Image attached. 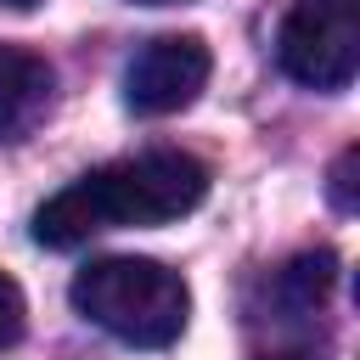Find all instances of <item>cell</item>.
<instances>
[{"label": "cell", "mask_w": 360, "mask_h": 360, "mask_svg": "<svg viewBox=\"0 0 360 360\" xmlns=\"http://www.w3.org/2000/svg\"><path fill=\"white\" fill-rule=\"evenodd\" d=\"M208 197V169L191 152H141L118 158L107 169L79 174L56 197L39 202L34 214V242L39 248H79L96 231L112 225H163L191 214Z\"/></svg>", "instance_id": "obj_1"}, {"label": "cell", "mask_w": 360, "mask_h": 360, "mask_svg": "<svg viewBox=\"0 0 360 360\" xmlns=\"http://www.w3.org/2000/svg\"><path fill=\"white\" fill-rule=\"evenodd\" d=\"M68 298H73V309L90 326L112 332L129 349H169L186 332V321H191L186 276L158 264V259H135V253L84 264L73 276Z\"/></svg>", "instance_id": "obj_2"}, {"label": "cell", "mask_w": 360, "mask_h": 360, "mask_svg": "<svg viewBox=\"0 0 360 360\" xmlns=\"http://www.w3.org/2000/svg\"><path fill=\"white\" fill-rule=\"evenodd\" d=\"M276 62L304 90H343L360 68V11L354 0H292L276 34Z\"/></svg>", "instance_id": "obj_3"}, {"label": "cell", "mask_w": 360, "mask_h": 360, "mask_svg": "<svg viewBox=\"0 0 360 360\" xmlns=\"http://www.w3.org/2000/svg\"><path fill=\"white\" fill-rule=\"evenodd\" d=\"M208 68H214V56H208V45L197 34H158L124 68V107L141 112V118L180 112L208 84Z\"/></svg>", "instance_id": "obj_4"}, {"label": "cell", "mask_w": 360, "mask_h": 360, "mask_svg": "<svg viewBox=\"0 0 360 360\" xmlns=\"http://www.w3.org/2000/svg\"><path fill=\"white\" fill-rule=\"evenodd\" d=\"M51 90H56L51 62H45L39 51H28V45H6V39H0V135H6V141L28 135V129L45 118Z\"/></svg>", "instance_id": "obj_5"}, {"label": "cell", "mask_w": 360, "mask_h": 360, "mask_svg": "<svg viewBox=\"0 0 360 360\" xmlns=\"http://www.w3.org/2000/svg\"><path fill=\"white\" fill-rule=\"evenodd\" d=\"M332 276H338V259H332L326 248L298 253L287 270H276V304H281L287 315H315L321 298H326V287H332Z\"/></svg>", "instance_id": "obj_6"}, {"label": "cell", "mask_w": 360, "mask_h": 360, "mask_svg": "<svg viewBox=\"0 0 360 360\" xmlns=\"http://www.w3.org/2000/svg\"><path fill=\"white\" fill-rule=\"evenodd\" d=\"M22 326H28V304H22V287L11 276H0V354L11 343H22Z\"/></svg>", "instance_id": "obj_7"}, {"label": "cell", "mask_w": 360, "mask_h": 360, "mask_svg": "<svg viewBox=\"0 0 360 360\" xmlns=\"http://www.w3.org/2000/svg\"><path fill=\"white\" fill-rule=\"evenodd\" d=\"M354 163H360V152H354V146H343V152H338V163H332V202H338L343 214L354 208Z\"/></svg>", "instance_id": "obj_8"}, {"label": "cell", "mask_w": 360, "mask_h": 360, "mask_svg": "<svg viewBox=\"0 0 360 360\" xmlns=\"http://www.w3.org/2000/svg\"><path fill=\"white\" fill-rule=\"evenodd\" d=\"M270 360H321V354H309V349H287V354H270Z\"/></svg>", "instance_id": "obj_9"}, {"label": "cell", "mask_w": 360, "mask_h": 360, "mask_svg": "<svg viewBox=\"0 0 360 360\" xmlns=\"http://www.w3.org/2000/svg\"><path fill=\"white\" fill-rule=\"evenodd\" d=\"M0 6H11V11H28V6H39V0H0Z\"/></svg>", "instance_id": "obj_10"}, {"label": "cell", "mask_w": 360, "mask_h": 360, "mask_svg": "<svg viewBox=\"0 0 360 360\" xmlns=\"http://www.w3.org/2000/svg\"><path fill=\"white\" fill-rule=\"evenodd\" d=\"M135 6H174V0H135Z\"/></svg>", "instance_id": "obj_11"}]
</instances>
